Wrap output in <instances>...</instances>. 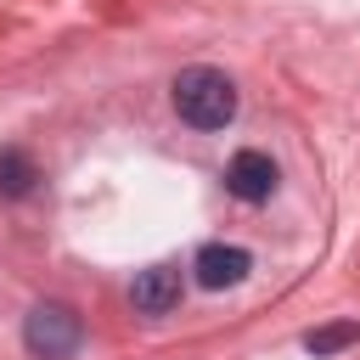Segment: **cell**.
<instances>
[{"mask_svg": "<svg viewBox=\"0 0 360 360\" xmlns=\"http://www.w3.org/2000/svg\"><path fill=\"white\" fill-rule=\"evenodd\" d=\"M22 343H28L34 360H73L79 343H84V321H79L73 304L45 298V304H34L22 315Z\"/></svg>", "mask_w": 360, "mask_h": 360, "instance_id": "2", "label": "cell"}, {"mask_svg": "<svg viewBox=\"0 0 360 360\" xmlns=\"http://www.w3.org/2000/svg\"><path fill=\"white\" fill-rule=\"evenodd\" d=\"M191 270H197V281H202L208 292H219V287H236V281H248V270H253V253H248V248H236V242H208V248H197Z\"/></svg>", "mask_w": 360, "mask_h": 360, "instance_id": "4", "label": "cell"}, {"mask_svg": "<svg viewBox=\"0 0 360 360\" xmlns=\"http://www.w3.org/2000/svg\"><path fill=\"white\" fill-rule=\"evenodd\" d=\"M129 304H135V315H152V321L169 315L180 304V264H146V270H135Z\"/></svg>", "mask_w": 360, "mask_h": 360, "instance_id": "5", "label": "cell"}, {"mask_svg": "<svg viewBox=\"0 0 360 360\" xmlns=\"http://www.w3.org/2000/svg\"><path fill=\"white\" fill-rule=\"evenodd\" d=\"M236 107H242V96L231 84V73H219V68H180V79H174V112H180V124H191V129H225L236 118Z\"/></svg>", "mask_w": 360, "mask_h": 360, "instance_id": "1", "label": "cell"}, {"mask_svg": "<svg viewBox=\"0 0 360 360\" xmlns=\"http://www.w3.org/2000/svg\"><path fill=\"white\" fill-rule=\"evenodd\" d=\"M349 343H360V321H326V326L304 332V349H309L315 360H326V354H343Z\"/></svg>", "mask_w": 360, "mask_h": 360, "instance_id": "6", "label": "cell"}, {"mask_svg": "<svg viewBox=\"0 0 360 360\" xmlns=\"http://www.w3.org/2000/svg\"><path fill=\"white\" fill-rule=\"evenodd\" d=\"M34 163H28V152H17V146H6L0 152V197H28L34 191Z\"/></svg>", "mask_w": 360, "mask_h": 360, "instance_id": "7", "label": "cell"}, {"mask_svg": "<svg viewBox=\"0 0 360 360\" xmlns=\"http://www.w3.org/2000/svg\"><path fill=\"white\" fill-rule=\"evenodd\" d=\"M281 186V169H276V158L270 152H253V146H242L231 163H225V191L236 197V202H270V191Z\"/></svg>", "mask_w": 360, "mask_h": 360, "instance_id": "3", "label": "cell"}]
</instances>
